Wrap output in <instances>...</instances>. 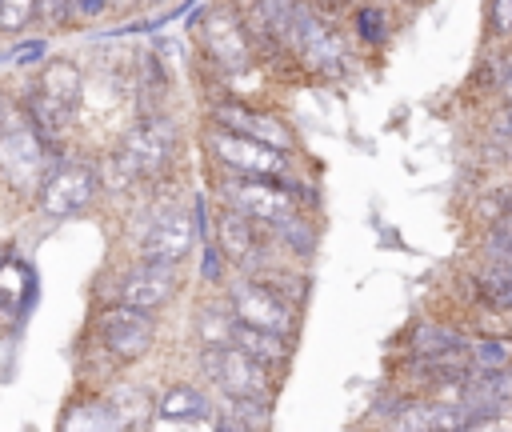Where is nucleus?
Returning a JSON list of instances; mask_svg holds the SVG:
<instances>
[{"instance_id": "4468645a", "label": "nucleus", "mask_w": 512, "mask_h": 432, "mask_svg": "<svg viewBox=\"0 0 512 432\" xmlns=\"http://www.w3.org/2000/svg\"><path fill=\"white\" fill-rule=\"evenodd\" d=\"M212 120H216L220 128L244 132V136H252V140H264V144H272V148H280V152H292V132H288L284 120L272 116V112H256V108H244V104H220V108L212 112Z\"/></svg>"}, {"instance_id": "7c9ffc66", "label": "nucleus", "mask_w": 512, "mask_h": 432, "mask_svg": "<svg viewBox=\"0 0 512 432\" xmlns=\"http://www.w3.org/2000/svg\"><path fill=\"white\" fill-rule=\"evenodd\" d=\"M104 4H108V0H80V16H96Z\"/></svg>"}, {"instance_id": "c9c22d12", "label": "nucleus", "mask_w": 512, "mask_h": 432, "mask_svg": "<svg viewBox=\"0 0 512 432\" xmlns=\"http://www.w3.org/2000/svg\"><path fill=\"white\" fill-rule=\"evenodd\" d=\"M0 128H4V104H0Z\"/></svg>"}, {"instance_id": "9b49d317", "label": "nucleus", "mask_w": 512, "mask_h": 432, "mask_svg": "<svg viewBox=\"0 0 512 432\" xmlns=\"http://www.w3.org/2000/svg\"><path fill=\"white\" fill-rule=\"evenodd\" d=\"M196 244V224L192 216L168 208L160 216H152V224L144 228L140 236V260H152V264H180Z\"/></svg>"}, {"instance_id": "5701e85b", "label": "nucleus", "mask_w": 512, "mask_h": 432, "mask_svg": "<svg viewBox=\"0 0 512 432\" xmlns=\"http://www.w3.org/2000/svg\"><path fill=\"white\" fill-rule=\"evenodd\" d=\"M488 256L496 264H512V212L508 208L496 216V224L488 232Z\"/></svg>"}, {"instance_id": "2eb2a0df", "label": "nucleus", "mask_w": 512, "mask_h": 432, "mask_svg": "<svg viewBox=\"0 0 512 432\" xmlns=\"http://www.w3.org/2000/svg\"><path fill=\"white\" fill-rule=\"evenodd\" d=\"M228 344H236V348H244L248 356L264 360L268 368L280 364V360H288V352H292V336L272 332V328L244 324V320H236V316H232V340H228Z\"/></svg>"}, {"instance_id": "bb28decb", "label": "nucleus", "mask_w": 512, "mask_h": 432, "mask_svg": "<svg viewBox=\"0 0 512 432\" xmlns=\"http://www.w3.org/2000/svg\"><path fill=\"white\" fill-rule=\"evenodd\" d=\"M492 28L512 32V0H492Z\"/></svg>"}, {"instance_id": "7ed1b4c3", "label": "nucleus", "mask_w": 512, "mask_h": 432, "mask_svg": "<svg viewBox=\"0 0 512 432\" xmlns=\"http://www.w3.org/2000/svg\"><path fill=\"white\" fill-rule=\"evenodd\" d=\"M48 172V136L32 120H16L0 128V176L16 192H36Z\"/></svg>"}, {"instance_id": "9d476101", "label": "nucleus", "mask_w": 512, "mask_h": 432, "mask_svg": "<svg viewBox=\"0 0 512 432\" xmlns=\"http://www.w3.org/2000/svg\"><path fill=\"white\" fill-rule=\"evenodd\" d=\"M228 312L244 324L272 328V332H284V336H292V328H296L292 304L272 284H256V280H236L228 288Z\"/></svg>"}, {"instance_id": "f3484780", "label": "nucleus", "mask_w": 512, "mask_h": 432, "mask_svg": "<svg viewBox=\"0 0 512 432\" xmlns=\"http://www.w3.org/2000/svg\"><path fill=\"white\" fill-rule=\"evenodd\" d=\"M468 348H472V340L460 336L448 324H420L412 332V352L416 356H464L468 360Z\"/></svg>"}, {"instance_id": "b1692460", "label": "nucleus", "mask_w": 512, "mask_h": 432, "mask_svg": "<svg viewBox=\"0 0 512 432\" xmlns=\"http://www.w3.org/2000/svg\"><path fill=\"white\" fill-rule=\"evenodd\" d=\"M356 32H360L368 44H384V40H388L384 12H380V8H360V12H356Z\"/></svg>"}, {"instance_id": "a878e982", "label": "nucleus", "mask_w": 512, "mask_h": 432, "mask_svg": "<svg viewBox=\"0 0 512 432\" xmlns=\"http://www.w3.org/2000/svg\"><path fill=\"white\" fill-rule=\"evenodd\" d=\"M36 12V0H0V28H24L28 16Z\"/></svg>"}, {"instance_id": "f03ea898", "label": "nucleus", "mask_w": 512, "mask_h": 432, "mask_svg": "<svg viewBox=\"0 0 512 432\" xmlns=\"http://www.w3.org/2000/svg\"><path fill=\"white\" fill-rule=\"evenodd\" d=\"M200 368L224 396H248V400H272V376L268 364L248 356L236 344H204Z\"/></svg>"}, {"instance_id": "dca6fc26", "label": "nucleus", "mask_w": 512, "mask_h": 432, "mask_svg": "<svg viewBox=\"0 0 512 432\" xmlns=\"http://www.w3.org/2000/svg\"><path fill=\"white\" fill-rule=\"evenodd\" d=\"M256 220L252 216H244L240 208H224L220 216H216V248L228 256V260H248L252 252H256V228H252Z\"/></svg>"}, {"instance_id": "cd10ccee", "label": "nucleus", "mask_w": 512, "mask_h": 432, "mask_svg": "<svg viewBox=\"0 0 512 432\" xmlns=\"http://www.w3.org/2000/svg\"><path fill=\"white\" fill-rule=\"evenodd\" d=\"M204 276L208 280H220V248L204 240Z\"/></svg>"}, {"instance_id": "ddd939ff", "label": "nucleus", "mask_w": 512, "mask_h": 432, "mask_svg": "<svg viewBox=\"0 0 512 432\" xmlns=\"http://www.w3.org/2000/svg\"><path fill=\"white\" fill-rule=\"evenodd\" d=\"M152 424L156 428H216V404L200 388L176 384L156 404V420Z\"/></svg>"}, {"instance_id": "6e6552de", "label": "nucleus", "mask_w": 512, "mask_h": 432, "mask_svg": "<svg viewBox=\"0 0 512 432\" xmlns=\"http://www.w3.org/2000/svg\"><path fill=\"white\" fill-rule=\"evenodd\" d=\"M96 336H100L104 352H112L116 360H140V356H148V348L156 344V320H152V312H144V308L112 304V308L100 312Z\"/></svg>"}, {"instance_id": "1a4fd4ad", "label": "nucleus", "mask_w": 512, "mask_h": 432, "mask_svg": "<svg viewBox=\"0 0 512 432\" xmlns=\"http://www.w3.org/2000/svg\"><path fill=\"white\" fill-rule=\"evenodd\" d=\"M176 152V128L164 116H144L120 144V164L132 176H156Z\"/></svg>"}, {"instance_id": "a211bd4d", "label": "nucleus", "mask_w": 512, "mask_h": 432, "mask_svg": "<svg viewBox=\"0 0 512 432\" xmlns=\"http://www.w3.org/2000/svg\"><path fill=\"white\" fill-rule=\"evenodd\" d=\"M64 428H120V416L108 400H80L64 416Z\"/></svg>"}, {"instance_id": "20e7f679", "label": "nucleus", "mask_w": 512, "mask_h": 432, "mask_svg": "<svg viewBox=\"0 0 512 432\" xmlns=\"http://www.w3.org/2000/svg\"><path fill=\"white\" fill-rule=\"evenodd\" d=\"M284 44L296 52V60L320 76H340L344 72V44L340 36L328 28V20H320L308 4L296 8L288 32H284Z\"/></svg>"}, {"instance_id": "6ab92c4d", "label": "nucleus", "mask_w": 512, "mask_h": 432, "mask_svg": "<svg viewBox=\"0 0 512 432\" xmlns=\"http://www.w3.org/2000/svg\"><path fill=\"white\" fill-rule=\"evenodd\" d=\"M28 296H32L28 272H24L20 264H4V268H0V312H4V316H8V312H20Z\"/></svg>"}, {"instance_id": "f257e3e1", "label": "nucleus", "mask_w": 512, "mask_h": 432, "mask_svg": "<svg viewBox=\"0 0 512 432\" xmlns=\"http://www.w3.org/2000/svg\"><path fill=\"white\" fill-rule=\"evenodd\" d=\"M224 196L232 208H240L244 216H252L256 224H268V228H280L288 220L300 216V196L288 180H276V176H244V172H232L228 184H224Z\"/></svg>"}, {"instance_id": "c756f323", "label": "nucleus", "mask_w": 512, "mask_h": 432, "mask_svg": "<svg viewBox=\"0 0 512 432\" xmlns=\"http://www.w3.org/2000/svg\"><path fill=\"white\" fill-rule=\"evenodd\" d=\"M496 128H500V132H512V100L500 108V116H496Z\"/></svg>"}, {"instance_id": "39448f33", "label": "nucleus", "mask_w": 512, "mask_h": 432, "mask_svg": "<svg viewBox=\"0 0 512 432\" xmlns=\"http://www.w3.org/2000/svg\"><path fill=\"white\" fill-rule=\"evenodd\" d=\"M96 188H100L96 168L80 164V160H68V164H56V168L44 172V180L36 188V204L48 220H68V216H76L80 208L92 204Z\"/></svg>"}, {"instance_id": "4be33fe9", "label": "nucleus", "mask_w": 512, "mask_h": 432, "mask_svg": "<svg viewBox=\"0 0 512 432\" xmlns=\"http://www.w3.org/2000/svg\"><path fill=\"white\" fill-rule=\"evenodd\" d=\"M508 360H512V340H472V348H468V364L476 372H492Z\"/></svg>"}, {"instance_id": "393cba45", "label": "nucleus", "mask_w": 512, "mask_h": 432, "mask_svg": "<svg viewBox=\"0 0 512 432\" xmlns=\"http://www.w3.org/2000/svg\"><path fill=\"white\" fill-rule=\"evenodd\" d=\"M36 12L48 24H72L80 16V0H36Z\"/></svg>"}, {"instance_id": "c85d7f7f", "label": "nucleus", "mask_w": 512, "mask_h": 432, "mask_svg": "<svg viewBox=\"0 0 512 432\" xmlns=\"http://www.w3.org/2000/svg\"><path fill=\"white\" fill-rule=\"evenodd\" d=\"M40 52H44V44H24V48L12 52V60H36Z\"/></svg>"}, {"instance_id": "72a5a7b5", "label": "nucleus", "mask_w": 512, "mask_h": 432, "mask_svg": "<svg viewBox=\"0 0 512 432\" xmlns=\"http://www.w3.org/2000/svg\"><path fill=\"white\" fill-rule=\"evenodd\" d=\"M324 4H332V8H340V4H344V0H324Z\"/></svg>"}, {"instance_id": "473e14b6", "label": "nucleus", "mask_w": 512, "mask_h": 432, "mask_svg": "<svg viewBox=\"0 0 512 432\" xmlns=\"http://www.w3.org/2000/svg\"><path fill=\"white\" fill-rule=\"evenodd\" d=\"M504 208H508V212H512V184H508V188H504Z\"/></svg>"}, {"instance_id": "412c9836", "label": "nucleus", "mask_w": 512, "mask_h": 432, "mask_svg": "<svg viewBox=\"0 0 512 432\" xmlns=\"http://www.w3.org/2000/svg\"><path fill=\"white\" fill-rule=\"evenodd\" d=\"M196 328H200L204 344H228L232 340V312L220 304H204L196 316Z\"/></svg>"}, {"instance_id": "423d86ee", "label": "nucleus", "mask_w": 512, "mask_h": 432, "mask_svg": "<svg viewBox=\"0 0 512 432\" xmlns=\"http://www.w3.org/2000/svg\"><path fill=\"white\" fill-rule=\"evenodd\" d=\"M208 148L212 156L228 168V172H244V176H276L284 180L288 172V152L264 144V140H252L244 132H232V128H212L208 132Z\"/></svg>"}, {"instance_id": "2f4dec72", "label": "nucleus", "mask_w": 512, "mask_h": 432, "mask_svg": "<svg viewBox=\"0 0 512 432\" xmlns=\"http://www.w3.org/2000/svg\"><path fill=\"white\" fill-rule=\"evenodd\" d=\"M500 92H504V100H512V72L504 76V84H500Z\"/></svg>"}, {"instance_id": "f8f14e48", "label": "nucleus", "mask_w": 512, "mask_h": 432, "mask_svg": "<svg viewBox=\"0 0 512 432\" xmlns=\"http://www.w3.org/2000/svg\"><path fill=\"white\" fill-rule=\"evenodd\" d=\"M176 288H180V280H176V264H152V260H140L136 268L124 272L116 296H120V304L156 312V308H164V304L176 296Z\"/></svg>"}, {"instance_id": "f704fd0d", "label": "nucleus", "mask_w": 512, "mask_h": 432, "mask_svg": "<svg viewBox=\"0 0 512 432\" xmlns=\"http://www.w3.org/2000/svg\"><path fill=\"white\" fill-rule=\"evenodd\" d=\"M504 136H508V148H512V132H504ZM508 156H512V152H508Z\"/></svg>"}, {"instance_id": "e433bc0d", "label": "nucleus", "mask_w": 512, "mask_h": 432, "mask_svg": "<svg viewBox=\"0 0 512 432\" xmlns=\"http://www.w3.org/2000/svg\"><path fill=\"white\" fill-rule=\"evenodd\" d=\"M0 316H4V312H0Z\"/></svg>"}, {"instance_id": "0eeeda50", "label": "nucleus", "mask_w": 512, "mask_h": 432, "mask_svg": "<svg viewBox=\"0 0 512 432\" xmlns=\"http://www.w3.org/2000/svg\"><path fill=\"white\" fill-rule=\"evenodd\" d=\"M200 44L208 52L212 64H220L224 72H244L252 64V40H248V24L228 8L216 4L200 16Z\"/></svg>"}, {"instance_id": "aec40b11", "label": "nucleus", "mask_w": 512, "mask_h": 432, "mask_svg": "<svg viewBox=\"0 0 512 432\" xmlns=\"http://www.w3.org/2000/svg\"><path fill=\"white\" fill-rule=\"evenodd\" d=\"M252 4H256V20H260L264 36L284 40V32H288V24L304 0H252Z\"/></svg>"}]
</instances>
